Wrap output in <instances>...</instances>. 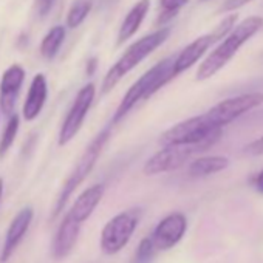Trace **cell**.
I'll return each mask as SVG.
<instances>
[{
	"instance_id": "7",
	"label": "cell",
	"mask_w": 263,
	"mask_h": 263,
	"mask_svg": "<svg viewBox=\"0 0 263 263\" xmlns=\"http://www.w3.org/2000/svg\"><path fill=\"white\" fill-rule=\"evenodd\" d=\"M238 16L237 14H229L228 17H224L217 27L214 31L208 33V34H203L200 37H197L194 42H191L186 48H183L180 51V54L175 56V62H174V71H175V76L184 73L186 70H189L191 67H194L204 54L206 51L214 45L217 44L220 39H223L235 25Z\"/></svg>"
},
{
	"instance_id": "6",
	"label": "cell",
	"mask_w": 263,
	"mask_h": 263,
	"mask_svg": "<svg viewBox=\"0 0 263 263\" xmlns=\"http://www.w3.org/2000/svg\"><path fill=\"white\" fill-rule=\"evenodd\" d=\"M140 217L141 211L130 209L110 218L101 232V249L108 255H115L122 251L130 238L134 237L135 229L140 223Z\"/></svg>"
},
{
	"instance_id": "20",
	"label": "cell",
	"mask_w": 263,
	"mask_h": 263,
	"mask_svg": "<svg viewBox=\"0 0 263 263\" xmlns=\"http://www.w3.org/2000/svg\"><path fill=\"white\" fill-rule=\"evenodd\" d=\"M93 7L91 0H76V2L71 5V8L68 10L67 14V27L68 28H78L90 14Z\"/></svg>"
},
{
	"instance_id": "25",
	"label": "cell",
	"mask_w": 263,
	"mask_h": 263,
	"mask_svg": "<svg viewBox=\"0 0 263 263\" xmlns=\"http://www.w3.org/2000/svg\"><path fill=\"white\" fill-rule=\"evenodd\" d=\"M249 2L251 0H226V2L223 4V7L220 8V13H232V11L245 7Z\"/></svg>"
},
{
	"instance_id": "13",
	"label": "cell",
	"mask_w": 263,
	"mask_h": 263,
	"mask_svg": "<svg viewBox=\"0 0 263 263\" xmlns=\"http://www.w3.org/2000/svg\"><path fill=\"white\" fill-rule=\"evenodd\" d=\"M24 79L25 70L17 64L8 67L2 76V81H0V108L7 116H11L14 113L16 99L24 84Z\"/></svg>"
},
{
	"instance_id": "18",
	"label": "cell",
	"mask_w": 263,
	"mask_h": 263,
	"mask_svg": "<svg viewBox=\"0 0 263 263\" xmlns=\"http://www.w3.org/2000/svg\"><path fill=\"white\" fill-rule=\"evenodd\" d=\"M229 166V160L221 155H211V157H200L194 160L189 166V175L194 178L209 177L212 174H218Z\"/></svg>"
},
{
	"instance_id": "15",
	"label": "cell",
	"mask_w": 263,
	"mask_h": 263,
	"mask_svg": "<svg viewBox=\"0 0 263 263\" xmlns=\"http://www.w3.org/2000/svg\"><path fill=\"white\" fill-rule=\"evenodd\" d=\"M104 186L102 184H93L88 189H85L73 203L71 209L68 211V217H71L78 223H84L85 220L90 218V215L95 212L96 206L101 203L104 197Z\"/></svg>"
},
{
	"instance_id": "28",
	"label": "cell",
	"mask_w": 263,
	"mask_h": 263,
	"mask_svg": "<svg viewBox=\"0 0 263 263\" xmlns=\"http://www.w3.org/2000/svg\"><path fill=\"white\" fill-rule=\"evenodd\" d=\"M96 67H98V59L96 58L88 59V62H87V73H88V76H91L95 73Z\"/></svg>"
},
{
	"instance_id": "10",
	"label": "cell",
	"mask_w": 263,
	"mask_h": 263,
	"mask_svg": "<svg viewBox=\"0 0 263 263\" xmlns=\"http://www.w3.org/2000/svg\"><path fill=\"white\" fill-rule=\"evenodd\" d=\"M95 95H96V88H95V84H87L84 85L74 101H73V105L70 107L62 125H61V130H59V146H65L68 144L78 134L79 130L84 124V119L93 104V99H95Z\"/></svg>"
},
{
	"instance_id": "2",
	"label": "cell",
	"mask_w": 263,
	"mask_h": 263,
	"mask_svg": "<svg viewBox=\"0 0 263 263\" xmlns=\"http://www.w3.org/2000/svg\"><path fill=\"white\" fill-rule=\"evenodd\" d=\"M174 62H175V56H169L163 59L151 70H147L138 81L132 84V87L127 90L122 101L119 102L111 122L113 124L119 122L140 101H146L152 98L158 90H161L166 84H169L174 78H177L174 71Z\"/></svg>"
},
{
	"instance_id": "29",
	"label": "cell",
	"mask_w": 263,
	"mask_h": 263,
	"mask_svg": "<svg viewBox=\"0 0 263 263\" xmlns=\"http://www.w3.org/2000/svg\"><path fill=\"white\" fill-rule=\"evenodd\" d=\"M2 195H4V180L0 178V200H2Z\"/></svg>"
},
{
	"instance_id": "8",
	"label": "cell",
	"mask_w": 263,
	"mask_h": 263,
	"mask_svg": "<svg viewBox=\"0 0 263 263\" xmlns=\"http://www.w3.org/2000/svg\"><path fill=\"white\" fill-rule=\"evenodd\" d=\"M221 135V128H215L206 115L192 116L184 119L169 130H166L160 138V144L163 146H178V144H195L201 143L211 137Z\"/></svg>"
},
{
	"instance_id": "9",
	"label": "cell",
	"mask_w": 263,
	"mask_h": 263,
	"mask_svg": "<svg viewBox=\"0 0 263 263\" xmlns=\"http://www.w3.org/2000/svg\"><path fill=\"white\" fill-rule=\"evenodd\" d=\"M261 104H263L261 91L245 93V95H238V96H234V98H229L215 104L204 115L215 128H223L224 125L234 122L237 118L243 116L245 113H248L249 110Z\"/></svg>"
},
{
	"instance_id": "11",
	"label": "cell",
	"mask_w": 263,
	"mask_h": 263,
	"mask_svg": "<svg viewBox=\"0 0 263 263\" xmlns=\"http://www.w3.org/2000/svg\"><path fill=\"white\" fill-rule=\"evenodd\" d=\"M187 229V220L183 214L174 212L164 217L155 228L151 240L157 251H167L177 246L184 237Z\"/></svg>"
},
{
	"instance_id": "23",
	"label": "cell",
	"mask_w": 263,
	"mask_h": 263,
	"mask_svg": "<svg viewBox=\"0 0 263 263\" xmlns=\"http://www.w3.org/2000/svg\"><path fill=\"white\" fill-rule=\"evenodd\" d=\"M157 249L151 240V237H146L140 241L138 249H137V255H135V261L134 263H152L155 258Z\"/></svg>"
},
{
	"instance_id": "5",
	"label": "cell",
	"mask_w": 263,
	"mask_h": 263,
	"mask_svg": "<svg viewBox=\"0 0 263 263\" xmlns=\"http://www.w3.org/2000/svg\"><path fill=\"white\" fill-rule=\"evenodd\" d=\"M220 137L221 135H215V137H211V138H208L201 143H195V144L163 146L161 151H158L155 155H152L146 161L143 172L146 175L152 177V175H160V174L177 171L181 166H184L195 154H200V152L212 147L220 140Z\"/></svg>"
},
{
	"instance_id": "30",
	"label": "cell",
	"mask_w": 263,
	"mask_h": 263,
	"mask_svg": "<svg viewBox=\"0 0 263 263\" xmlns=\"http://www.w3.org/2000/svg\"><path fill=\"white\" fill-rule=\"evenodd\" d=\"M203 2H204V0H203Z\"/></svg>"
},
{
	"instance_id": "19",
	"label": "cell",
	"mask_w": 263,
	"mask_h": 263,
	"mask_svg": "<svg viewBox=\"0 0 263 263\" xmlns=\"http://www.w3.org/2000/svg\"><path fill=\"white\" fill-rule=\"evenodd\" d=\"M65 27L64 25H56L53 27L47 34L45 37L42 39V44H41V54L45 58V59H53L58 51L61 50L64 41H65Z\"/></svg>"
},
{
	"instance_id": "14",
	"label": "cell",
	"mask_w": 263,
	"mask_h": 263,
	"mask_svg": "<svg viewBox=\"0 0 263 263\" xmlns=\"http://www.w3.org/2000/svg\"><path fill=\"white\" fill-rule=\"evenodd\" d=\"M81 223L74 221L71 217L65 215V218L62 220L56 237L53 240V246H51V254L56 260L65 258L71 249L74 248L78 238H79V232H81Z\"/></svg>"
},
{
	"instance_id": "4",
	"label": "cell",
	"mask_w": 263,
	"mask_h": 263,
	"mask_svg": "<svg viewBox=\"0 0 263 263\" xmlns=\"http://www.w3.org/2000/svg\"><path fill=\"white\" fill-rule=\"evenodd\" d=\"M110 130H111V125L101 130L99 135L90 143V146L85 149V152L82 154V157L76 163L74 169L68 175L67 181L64 183V186H62V189H61V192L58 195V200H56V204H54V209H53V218H56L64 211V208L68 203L70 197L85 181V178L90 175V172L96 166V161L101 157L102 149H104V146L107 144V141L110 138Z\"/></svg>"
},
{
	"instance_id": "21",
	"label": "cell",
	"mask_w": 263,
	"mask_h": 263,
	"mask_svg": "<svg viewBox=\"0 0 263 263\" xmlns=\"http://www.w3.org/2000/svg\"><path fill=\"white\" fill-rule=\"evenodd\" d=\"M19 125H21V118H19V115L13 113L10 116V121L7 124L5 130H4L2 138H0V157H4L14 144V140L19 132Z\"/></svg>"
},
{
	"instance_id": "12",
	"label": "cell",
	"mask_w": 263,
	"mask_h": 263,
	"mask_svg": "<svg viewBox=\"0 0 263 263\" xmlns=\"http://www.w3.org/2000/svg\"><path fill=\"white\" fill-rule=\"evenodd\" d=\"M33 217H34V211L30 206L22 208L16 214V217L13 218V221H11L8 231H7L4 248H2V252H0V261H2V263H7L14 255L19 243L22 241V238L25 237L27 231L30 229Z\"/></svg>"
},
{
	"instance_id": "3",
	"label": "cell",
	"mask_w": 263,
	"mask_h": 263,
	"mask_svg": "<svg viewBox=\"0 0 263 263\" xmlns=\"http://www.w3.org/2000/svg\"><path fill=\"white\" fill-rule=\"evenodd\" d=\"M171 31L172 30L169 27H161L160 30H157V31H154L132 44L104 76L102 93H108L127 73L137 68L147 56H151L158 47H161L169 39Z\"/></svg>"
},
{
	"instance_id": "16",
	"label": "cell",
	"mask_w": 263,
	"mask_h": 263,
	"mask_svg": "<svg viewBox=\"0 0 263 263\" xmlns=\"http://www.w3.org/2000/svg\"><path fill=\"white\" fill-rule=\"evenodd\" d=\"M47 95H48V85H47V79L42 73H37L30 85L27 99L24 102V108H22V115L25 118V121H34L47 101Z\"/></svg>"
},
{
	"instance_id": "22",
	"label": "cell",
	"mask_w": 263,
	"mask_h": 263,
	"mask_svg": "<svg viewBox=\"0 0 263 263\" xmlns=\"http://www.w3.org/2000/svg\"><path fill=\"white\" fill-rule=\"evenodd\" d=\"M189 4V0H160V7H161V14L157 21L160 27L166 25L169 21H172L183 7Z\"/></svg>"
},
{
	"instance_id": "17",
	"label": "cell",
	"mask_w": 263,
	"mask_h": 263,
	"mask_svg": "<svg viewBox=\"0 0 263 263\" xmlns=\"http://www.w3.org/2000/svg\"><path fill=\"white\" fill-rule=\"evenodd\" d=\"M151 10V0H138V2L130 8V11L125 14L119 31H118V45L127 42L130 37H134L140 27L143 25L147 13Z\"/></svg>"
},
{
	"instance_id": "1",
	"label": "cell",
	"mask_w": 263,
	"mask_h": 263,
	"mask_svg": "<svg viewBox=\"0 0 263 263\" xmlns=\"http://www.w3.org/2000/svg\"><path fill=\"white\" fill-rule=\"evenodd\" d=\"M261 28H263V17L260 16L246 17L238 25H234V28L223 37L221 44L217 45L200 64L197 70V81H206L215 76L223 67L229 64V61L237 54L238 48H241Z\"/></svg>"
},
{
	"instance_id": "26",
	"label": "cell",
	"mask_w": 263,
	"mask_h": 263,
	"mask_svg": "<svg viewBox=\"0 0 263 263\" xmlns=\"http://www.w3.org/2000/svg\"><path fill=\"white\" fill-rule=\"evenodd\" d=\"M54 4H56V0H37V11H39V16L45 17V16L51 11V8L54 7Z\"/></svg>"
},
{
	"instance_id": "27",
	"label": "cell",
	"mask_w": 263,
	"mask_h": 263,
	"mask_svg": "<svg viewBox=\"0 0 263 263\" xmlns=\"http://www.w3.org/2000/svg\"><path fill=\"white\" fill-rule=\"evenodd\" d=\"M254 184H255V189H257L260 194H263V171L257 174V177H255V180H254Z\"/></svg>"
},
{
	"instance_id": "24",
	"label": "cell",
	"mask_w": 263,
	"mask_h": 263,
	"mask_svg": "<svg viewBox=\"0 0 263 263\" xmlns=\"http://www.w3.org/2000/svg\"><path fill=\"white\" fill-rule=\"evenodd\" d=\"M243 152L246 155H251V157H260V155H263V135L260 138L251 141L249 144H246L245 149H243Z\"/></svg>"
}]
</instances>
